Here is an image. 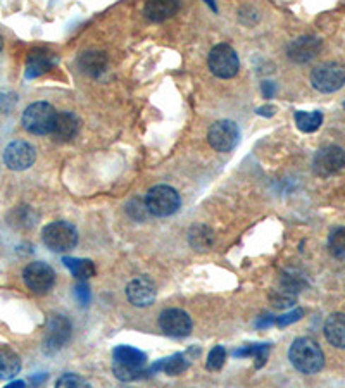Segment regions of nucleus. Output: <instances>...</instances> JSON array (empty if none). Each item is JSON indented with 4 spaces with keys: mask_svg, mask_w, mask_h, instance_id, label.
<instances>
[{
    "mask_svg": "<svg viewBox=\"0 0 345 388\" xmlns=\"http://www.w3.org/2000/svg\"><path fill=\"white\" fill-rule=\"evenodd\" d=\"M288 359L297 371L304 375H315L323 370L324 354L321 347L309 336H300L290 345Z\"/></svg>",
    "mask_w": 345,
    "mask_h": 388,
    "instance_id": "1",
    "label": "nucleus"
},
{
    "mask_svg": "<svg viewBox=\"0 0 345 388\" xmlns=\"http://www.w3.org/2000/svg\"><path fill=\"white\" fill-rule=\"evenodd\" d=\"M115 364H112V373L121 382H133L140 378L144 373V366L147 363V355L142 351L129 345H119L112 352Z\"/></svg>",
    "mask_w": 345,
    "mask_h": 388,
    "instance_id": "2",
    "label": "nucleus"
},
{
    "mask_svg": "<svg viewBox=\"0 0 345 388\" xmlns=\"http://www.w3.org/2000/svg\"><path fill=\"white\" fill-rule=\"evenodd\" d=\"M56 119L57 112L49 102H35L23 112L21 124L26 131L33 135H49L52 133Z\"/></svg>",
    "mask_w": 345,
    "mask_h": 388,
    "instance_id": "3",
    "label": "nucleus"
},
{
    "mask_svg": "<svg viewBox=\"0 0 345 388\" xmlns=\"http://www.w3.org/2000/svg\"><path fill=\"white\" fill-rule=\"evenodd\" d=\"M180 194L172 187L158 185L147 192L145 195V206L148 214L158 216V218H168L180 209Z\"/></svg>",
    "mask_w": 345,
    "mask_h": 388,
    "instance_id": "4",
    "label": "nucleus"
},
{
    "mask_svg": "<svg viewBox=\"0 0 345 388\" xmlns=\"http://www.w3.org/2000/svg\"><path fill=\"white\" fill-rule=\"evenodd\" d=\"M42 240L52 252H69L78 244V231L71 223L54 221L43 228Z\"/></svg>",
    "mask_w": 345,
    "mask_h": 388,
    "instance_id": "5",
    "label": "nucleus"
},
{
    "mask_svg": "<svg viewBox=\"0 0 345 388\" xmlns=\"http://www.w3.org/2000/svg\"><path fill=\"white\" fill-rule=\"evenodd\" d=\"M207 66H209L211 73L221 80H230L240 71V61H238L237 52L226 43H219L211 50Z\"/></svg>",
    "mask_w": 345,
    "mask_h": 388,
    "instance_id": "6",
    "label": "nucleus"
},
{
    "mask_svg": "<svg viewBox=\"0 0 345 388\" xmlns=\"http://www.w3.org/2000/svg\"><path fill=\"white\" fill-rule=\"evenodd\" d=\"M311 85L321 93H332L345 85V68L339 62H324L311 73Z\"/></svg>",
    "mask_w": 345,
    "mask_h": 388,
    "instance_id": "7",
    "label": "nucleus"
},
{
    "mask_svg": "<svg viewBox=\"0 0 345 388\" xmlns=\"http://www.w3.org/2000/svg\"><path fill=\"white\" fill-rule=\"evenodd\" d=\"M23 280H25V285L31 292L37 293V295H45L56 283V273L49 264L37 261L26 266L25 271H23Z\"/></svg>",
    "mask_w": 345,
    "mask_h": 388,
    "instance_id": "8",
    "label": "nucleus"
},
{
    "mask_svg": "<svg viewBox=\"0 0 345 388\" xmlns=\"http://www.w3.org/2000/svg\"><path fill=\"white\" fill-rule=\"evenodd\" d=\"M240 131L233 121H216L207 131V142L216 152H230L237 147Z\"/></svg>",
    "mask_w": 345,
    "mask_h": 388,
    "instance_id": "9",
    "label": "nucleus"
},
{
    "mask_svg": "<svg viewBox=\"0 0 345 388\" xmlns=\"http://www.w3.org/2000/svg\"><path fill=\"white\" fill-rule=\"evenodd\" d=\"M37 160V151L35 147L25 140H16L11 142L4 151V163L13 171L28 170Z\"/></svg>",
    "mask_w": 345,
    "mask_h": 388,
    "instance_id": "10",
    "label": "nucleus"
},
{
    "mask_svg": "<svg viewBox=\"0 0 345 388\" xmlns=\"http://www.w3.org/2000/svg\"><path fill=\"white\" fill-rule=\"evenodd\" d=\"M345 166V152L337 145H328L317 151L312 160V170L317 176H332Z\"/></svg>",
    "mask_w": 345,
    "mask_h": 388,
    "instance_id": "11",
    "label": "nucleus"
},
{
    "mask_svg": "<svg viewBox=\"0 0 345 388\" xmlns=\"http://www.w3.org/2000/svg\"><path fill=\"white\" fill-rule=\"evenodd\" d=\"M159 327L166 335L182 339L192 331V319L182 309H166L159 316Z\"/></svg>",
    "mask_w": 345,
    "mask_h": 388,
    "instance_id": "12",
    "label": "nucleus"
},
{
    "mask_svg": "<svg viewBox=\"0 0 345 388\" xmlns=\"http://www.w3.org/2000/svg\"><path fill=\"white\" fill-rule=\"evenodd\" d=\"M71 339V323L64 316H52L47 323L45 331V351H61L68 340Z\"/></svg>",
    "mask_w": 345,
    "mask_h": 388,
    "instance_id": "13",
    "label": "nucleus"
},
{
    "mask_svg": "<svg viewBox=\"0 0 345 388\" xmlns=\"http://www.w3.org/2000/svg\"><path fill=\"white\" fill-rule=\"evenodd\" d=\"M321 50V40L312 35H304V37L296 38L290 42L287 49V56L290 61L297 62V64H305L311 62Z\"/></svg>",
    "mask_w": 345,
    "mask_h": 388,
    "instance_id": "14",
    "label": "nucleus"
},
{
    "mask_svg": "<svg viewBox=\"0 0 345 388\" xmlns=\"http://www.w3.org/2000/svg\"><path fill=\"white\" fill-rule=\"evenodd\" d=\"M156 290L154 281L148 276H140L136 280L129 281L127 287V297L135 307H148L154 304L156 300Z\"/></svg>",
    "mask_w": 345,
    "mask_h": 388,
    "instance_id": "15",
    "label": "nucleus"
},
{
    "mask_svg": "<svg viewBox=\"0 0 345 388\" xmlns=\"http://www.w3.org/2000/svg\"><path fill=\"white\" fill-rule=\"evenodd\" d=\"M57 57L47 49H33L26 59V78H37L56 66Z\"/></svg>",
    "mask_w": 345,
    "mask_h": 388,
    "instance_id": "16",
    "label": "nucleus"
},
{
    "mask_svg": "<svg viewBox=\"0 0 345 388\" xmlns=\"http://www.w3.org/2000/svg\"><path fill=\"white\" fill-rule=\"evenodd\" d=\"M180 0H147L144 14L148 21L163 23L178 13Z\"/></svg>",
    "mask_w": 345,
    "mask_h": 388,
    "instance_id": "17",
    "label": "nucleus"
},
{
    "mask_svg": "<svg viewBox=\"0 0 345 388\" xmlns=\"http://www.w3.org/2000/svg\"><path fill=\"white\" fill-rule=\"evenodd\" d=\"M80 131V119L71 112H57L52 135L57 142H69Z\"/></svg>",
    "mask_w": 345,
    "mask_h": 388,
    "instance_id": "18",
    "label": "nucleus"
},
{
    "mask_svg": "<svg viewBox=\"0 0 345 388\" xmlns=\"http://www.w3.org/2000/svg\"><path fill=\"white\" fill-rule=\"evenodd\" d=\"M324 336L330 345L337 348H345V314L335 312L324 323Z\"/></svg>",
    "mask_w": 345,
    "mask_h": 388,
    "instance_id": "19",
    "label": "nucleus"
},
{
    "mask_svg": "<svg viewBox=\"0 0 345 388\" xmlns=\"http://www.w3.org/2000/svg\"><path fill=\"white\" fill-rule=\"evenodd\" d=\"M188 366H190V363H188L185 354H175V355H171V358L163 359V360H159L158 364H154L148 373H158V371L163 370L166 375L178 376V375L185 373V371L188 370Z\"/></svg>",
    "mask_w": 345,
    "mask_h": 388,
    "instance_id": "20",
    "label": "nucleus"
},
{
    "mask_svg": "<svg viewBox=\"0 0 345 388\" xmlns=\"http://www.w3.org/2000/svg\"><path fill=\"white\" fill-rule=\"evenodd\" d=\"M188 242L194 247V250H199V252H204V250L211 249L214 242L213 230L206 225H194L188 231Z\"/></svg>",
    "mask_w": 345,
    "mask_h": 388,
    "instance_id": "21",
    "label": "nucleus"
},
{
    "mask_svg": "<svg viewBox=\"0 0 345 388\" xmlns=\"http://www.w3.org/2000/svg\"><path fill=\"white\" fill-rule=\"evenodd\" d=\"M107 66V56L99 50H92V52H85L80 57V68L83 73L90 74V76H99Z\"/></svg>",
    "mask_w": 345,
    "mask_h": 388,
    "instance_id": "22",
    "label": "nucleus"
},
{
    "mask_svg": "<svg viewBox=\"0 0 345 388\" xmlns=\"http://www.w3.org/2000/svg\"><path fill=\"white\" fill-rule=\"evenodd\" d=\"M21 371V359L9 348H0V380H11Z\"/></svg>",
    "mask_w": 345,
    "mask_h": 388,
    "instance_id": "23",
    "label": "nucleus"
},
{
    "mask_svg": "<svg viewBox=\"0 0 345 388\" xmlns=\"http://www.w3.org/2000/svg\"><path fill=\"white\" fill-rule=\"evenodd\" d=\"M66 268L73 273L74 278L78 280H88V278L95 276V266L88 259H78V257H64L62 259Z\"/></svg>",
    "mask_w": 345,
    "mask_h": 388,
    "instance_id": "24",
    "label": "nucleus"
},
{
    "mask_svg": "<svg viewBox=\"0 0 345 388\" xmlns=\"http://www.w3.org/2000/svg\"><path fill=\"white\" fill-rule=\"evenodd\" d=\"M323 123V114L320 111L312 112H296V124L300 131L304 133H312Z\"/></svg>",
    "mask_w": 345,
    "mask_h": 388,
    "instance_id": "25",
    "label": "nucleus"
},
{
    "mask_svg": "<svg viewBox=\"0 0 345 388\" xmlns=\"http://www.w3.org/2000/svg\"><path fill=\"white\" fill-rule=\"evenodd\" d=\"M268 351H269V345L264 343H259V345H247L244 348H238V351H235V355L237 358H244V355H252V358L257 359V368H261L262 364L266 363V358H268Z\"/></svg>",
    "mask_w": 345,
    "mask_h": 388,
    "instance_id": "26",
    "label": "nucleus"
},
{
    "mask_svg": "<svg viewBox=\"0 0 345 388\" xmlns=\"http://www.w3.org/2000/svg\"><path fill=\"white\" fill-rule=\"evenodd\" d=\"M328 249L335 257H345V228L332 231L328 237Z\"/></svg>",
    "mask_w": 345,
    "mask_h": 388,
    "instance_id": "27",
    "label": "nucleus"
},
{
    "mask_svg": "<svg viewBox=\"0 0 345 388\" xmlns=\"http://www.w3.org/2000/svg\"><path fill=\"white\" fill-rule=\"evenodd\" d=\"M269 299H271V304L274 307L285 309L296 304V293L288 292V290L285 288L274 290V292H271V295H269Z\"/></svg>",
    "mask_w": 345,
    "mask_h": 388,
    "instance_id": "28",
    "label": "nucleus"
},
{
    "mask_svg": "<svg viewBox=\"0 0 345 388\" xmlns=\"http://www.w3.org/2000/svg\"><path fill=\"white\" fill-rule=\"evenodd\" d=\"M226 360V351L223 345H216L213 351L209 352V358H207V364L206 368L211 371H218L225 366Z\"/></svg>",
    "mask_w": 345,
    "mask_h": 388,
    "instance_id": "29",
    "label": "nucleus"
},
{
    "mask_svg": "<svg viewBox=\"0 0 345 388\" xmlns=\"http://www.w3.org/2000/svg\"><path fill=\"white\" fill-rule=\"evenodd\" d=\"M281 285H283V288L288 290V292L297 293L305 287V280L299 276L296 271H288L281 276Z\"/></svg>",
    "mask_w": 345,
    "mask_h": 388,
    "instance_id": "30",
    "label": "nucleus"
},
{
    "mask_svg": "<svg viewBox=\"0 0 345 388\" xmlns=\"http://www.w3.org/2000/svg\"><path fill=\"white\" fill-rule=\"evenodd\" d=\"M57 387H88V383L83 378H80V376L68 373L57 380Z\"/></svg>",
    "mask_w": 345,
    "mask_h": 388,
    "instance_id": "31",
    "label": "nucleus"
},
{
    "mask_svg": "<svg viewBox=\"0 0 345 388\" xmlns=\"http://www.w3.org/2000/svg\"><path fill=\"white\" fill-rule=\"evenodd\" d=\"M302 316H304V311H302V309H293V311L287 312V314L276 317V324L278 327H287V324H292L296 323V321H299Z\"/></svg>",
    "mask_w": 345,
    "mask_h": 388,
    "instance_id": "32",
    "label": "nucleus"
},
{
    "mask_svg": "<svg viewBox=\"0 0 345 388\" xmlns=\"http://www.w3.org/2000/svg\"><path fill=\"white\" fill-rule=\"evenodd\" d=\"M74 295H76V299L80 300L81 305H86L90 300V290L86 287V283H83V280H80V283L74 287Z\"/></svg>",
    "mask_w": 345,
    "mask_h": 388,
    "instance_id": "33",
    "label": "nucleus"
},
{
    "mask_svg": "<svg viewBox=\"0 0 345 388\" xmlns=\"http://www.w3.org/2000/svg\"><path fill=\"white\" fill-rule=\"evenodd\" d=\"M273 316H266V317H262L261 321H257V327L259 328H264V327H269V324H273Z\"/></svg>",
    "mask_w": 345,
    "mask_h": 388,
    "instance_id": "34",
    "label": "nucleus"
},
{
    "mask_svg": "<svg viewBox=\"0 0 345 388\" xmlns=\"http://www.w3.org/2000/svg\"><path fill=\"white\" fill-rule=\"evenodd\" d=\"M262 90H264V95L266 97H271L274 88H273L271 83H264V85H262Z\"/></svg>",
    "mask_w": 345,
    "mask_h": 388,
    "instance_id": "35",
    "label": "nucleus"
},
{
    "mask_svg": "<svg viewBox=\"0 0 345 388\" xmlns=\"http://www.w3.org/2000/svg\"><path fill=\"white\" fill-rule=\"evenodd\" d=\"M204 2H206V4H207V6H209V7H211V9H213V11H214V13H216V11H218V7H216L214 0H204Z\"/></svg>",
    "mask_w": 345,
    "mask_h": 388,
    "instance_id": "36",
    "label": "nucleus"
},
{
    "mask_svg": "<svg viewBox=\"0 0 345 388\" xmlns=\"http://www.w3.org/2000/svg\"><path fill=\"white\" fill-rule=\"evenodd\" d=\"M14 387H25V382H13L7 385V388H14Z\"/></svg>",
    "mask_w": 345,
    "mask_h": 388,
    "instance_id": "37",
    "label": "nucleus"
},
{
    "mask_svg": "<svg viewBox=\"0 0 345 388\" xmlns=\"http://www.w3.org/2000/svg\"><path fill=\"white\" fill-rule=\"evenodd\" d=\"M2 47H4V40H2V37H0V52H2Z\"/></svg>",
    "mask_w": 345,
    "mask_h": 388,
    "instance_id": "38",
    "label": "nucleus"
},
{
    "mask_svg": "<svg viewBox=\"0 0 345 388\" xmlns=\"http://www.w3.org/2000/svg\"><path fill=\"white\" fill-rule=\"evenodd\" d=\"M344 107H345V102H344Z\"/></svg>",
    "mask_w": 345,
    "mask_h": 388,
    "instance_id": "39",
    "label": "nucleus"
}]
</instances>
